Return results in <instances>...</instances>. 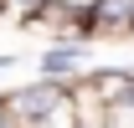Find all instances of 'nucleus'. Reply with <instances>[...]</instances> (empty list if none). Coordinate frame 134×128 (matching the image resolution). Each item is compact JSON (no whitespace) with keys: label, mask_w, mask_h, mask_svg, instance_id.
<instances>
[{"label":"nucleus","mask_w":134,"mask_h":128,"mask_svg":"<svg viewBox=\"0 0 134 128\" xmlns=\"http://www.w3.org/2000/svg\"><path fill=\"white\" fill-rule=\"evenodd\" d=\"M0 128H16V123H10V113H5V97H0Z\"/></svg>","instance_id":"0eeeda50"},{"label":"nucleus","mask_w":134,"mask_h":128,"mask_svg":"<svg viewBox=\"0 0 134 128\" xmlns=\"http://www.w3.org/2000/svg\"><path fill=\"white\" fill-rule=\"evenodd\" d=\"M88 51H93V41H83V36H62L57 46H47V51H41V77L67 82V87H72V82L83 77L77 67L88 62Z\"/></svg>","instance_id":"7ed1b4c3"},{"label":"nucleus","mask_w":134,"mask_h":128,"mask_svg":"<svg viewBox=\"0 0 134 128\" xmlns=\"http://www.w3.org/2000/svg\"><path fill=\"white\" fill-rule=\"evenodd\" d=\"M5 113L16 128H77L72 123V103H67V82L36 77L5 92Z\"/></svg>","instance_id":"f257e3e1"},{"label":"nucleus","mask_w":134,"mask_h":128,"mask_svg":"<svg viewBox=\"0 0 134 128\" xmlns=\"http://www.w3.org/2000/svg\"><path fill=\"white\" fill-rule=\"evenodd\" d=\"M10 67H16V56H10V51H0V82H5V72H10Z\"/></svg>","instance_id":"423d86ee"},{"label":"nucleus","mask_w":134,"mask_h":128,"mask_svg":"<svg viewBox=\"0 0 134 128\" xmlns=\"http://www.w3.org/2000/svg\"><path fill=\"white\" fill-rule=\"evenodd\" d=\"M83 41H119V36H134V0H93L77 21Z\"/></svg>","instance_id":"f03ea898"},{"label":"nucleus","mask_w":134,"mask_h":128,"mask_svg":"<svg viewBox=\"0 0 134 128\" xmlns=\"http://www.w3.org/2000/svg\"><path fill=\"white\" fill-rule=\"evenodd\" d=\"M52 5H67V10H77V21H83V10L93 5V0H52Z\"/></svg>","instance_id":"39448f33"},{"label":"nucleus","mask_w":134,"mask_h":128,"mask_svg":"<svg viewBox=\"0 0 134 128\" xmlns=\"http://www.w3.org/2000/svg\"><path fill=\"white\" fill-rule=\"evenodd\" d=\"M88 82H93V87H98V97L103 103H108V113L119 108V103H124V92H129L134 87V72H124V67H108V72H88Z\"/></svg>","instance_id":"20e7f679"}]
</instances>
